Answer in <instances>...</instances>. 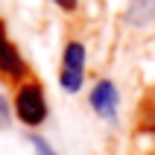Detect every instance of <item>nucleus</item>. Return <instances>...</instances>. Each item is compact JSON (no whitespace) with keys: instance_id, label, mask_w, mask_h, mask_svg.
I'll list each match as a JSON object with an SVG mask.
<instances>
[{"instance_id":"nucleus-1","label":"nucleus","mask_w":155,"mask_h":155,"mask_svg":"<svg viewBox=\"0 0 155 155\" xmlns=\"http://www.w3.org/2000/svg\"><path fill=\"white\" fill-rule=\"evenodd\" d=\"M85 73H88V50L85 41L79 38H68L64 50H61V64H59V85L68 94H79L85 85Z\"/></svg>"},{"instance_id":"nucleus-2","label":"nucleus","mask_w":155,"mask_h":155,"mask_svg":"<svg viewBox=\"0 0 155 155\" xmlns=\"http://www.w3.org/2000/svg\"><path fill=\"white\" fill-rule=\"evenodd\" d=\"M47 114H50V105H47L41 82H35V79L21 82L15 91V117L29 129H38L47 120Z\"/></svg>"},{"instance_id":"nucleus-3","label":"nucleus","mask_w":155,"mask_h":155,"mask_svg":"<svg viewBox=\"0 0 155 155\" xmlns=\"http://www.w3.org/2000/svg\"><path fill=\"white\" fill-rule=\"evenodd\" d=\"M0 76L9 79V82H21L26 76V61L21 56V50L15 47V41L9 38L3 18H0Z\"/></svg>"},{"instance_id":"nucleus-4","label":"nucleus","mask_w":155,"mask_h":155,"mask_svg":"<svg viewBox=\"0 0 155 155\" xmlns=\"http://www.w3.org/2000/svg\"><path fill=\"white\" fill-rule=\"evenodd\" d=\"M88 103H91V108H94L97 117H103V120H117V111H120V91H117V85H114L111 79H100V82L91 88Z\"/></svg>"},{"instance_id":"nucleus-5","label":"nucleus","mask_w":155,"mask_h":155,"mask_svg":"<svg viewBox=\"0 0 155 155\" xmlns=\"http://www.w3.org/2000/svg\"><path fill=\"white\" fill-rule=\"evenodd\" d=\"M123 21L135 29H143L155 21V0H129L123 9Z\"/></svg>"},{"instance_id":"nucleus-6","label":"nucleus","mask_w":155,"mask_h":155,"mask_svg":"<svg viewBox=\"0 0 155 155\" xmlns=\"http://www.w3.org/2000/svg\"><path fill=\"white\" fill-rule=\"evenodd\" d=\"M138 126H140V132L155 135V88H149L138 105Z\"/></svg>"},{"instance_id":"nucleus-7","label":"nucleus","mask_w":155,"mask_h":155,"mask_svg":"<svg viewBox=\"0 0 155 155\" xmlns=\"http://www.w3.org/2000/svg\"><path fill=\"white\" fill-rule=\"evenodd\" d=\"M29 143H32V149H35V155H59L56 149L47 143V140L41 138V135H29Z\"/></svg>"},{"instance_id":"nucleus-8","label":"nucleus","mask_w":155,"mask_h":155,"mask_svg":"<svg viewBox=\"0 0 155 155\" xmlns=\"http://www.w3.org/2000/svg\"><path fill=\"white\" fill-rule=\"evenodd\" d=\"M9 117H12V108H9V103H6V97L0 94V129L9 123Z\"/></svg>"},{"instance_id":"nucleus-9","label":"nucleus","mask_w":155,"mask_h":155,"mask_svg":"<svg viewBox=\"0 0 155 155\" xmlns=\"http://www.w3.org/2000/svg\"><path fill=\"white\" fill-rule=\"evenodd\" d=\"M50 3H56V6L64 9V12H73V9L79 6V0H50Z\"/></svg>"}]
</instances>
